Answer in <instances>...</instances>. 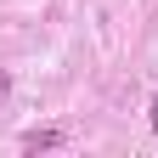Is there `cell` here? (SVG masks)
<instances>
[{"label": "cell", "mask_w": 158, "mask_h": 158, "mask_svg": "<svg viewBox=\"0 0 158 158\" xmlns=\"http://www.w3.org/2000/svg\"><path fill=\"white\" fill-rule=\"evenodd\" d=\"M62 141H68L62 130H28V135H23V141H17V147H23V152H56Z\"/></svg>", "instance_id": "6da1fadb"}, {"label": "cell", "mask_w": 158, "mask_h": 158, "mask_svg": "<svg viewBox=\"0 0 158 158\" xmlns=\"http://www.w3.org/2000/svg\"><path fill=\"white\" fill-rule=\"evenodd\" d=\"M147 113H152V135H158V96H152V107H147Z\"/></svg>", "instance_id": "7a4b0ae2"}]
</instances>
